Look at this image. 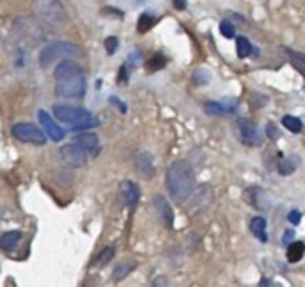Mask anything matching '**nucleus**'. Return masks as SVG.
Returning a JSON list of instances; mask_svg holds the SVG:
<instances>
[{"mask_svg": "<svg viewBox=\"0 0 305 287\" xmlns=\"http://www.w3.org/2000/svg\"><path fill=\"white\" fill-rule=\"evenodd\" d=\"M56 95L68 100H77L86 95V73L77 61H59L54 70Z\"/></svg>", "mask_w": 305, "mask_h": 287, "instance_id": "1", "label": "nucleus"}, {"mask_svg": "<svg viewBox=\"0 0 305 287\" xmlns=\"http://www.w3.org/2000/svg\"><path fill=\"white\" fill-rule=\"evenodd\" d=\"M236 50H238V57L244 59V57H248V56L252 54L253 47H252V43L244 38V36H238V38H236Z\"/></svg>", "mask_w": 305, "mask_h": 287, "instance_id": "22", "label": "nucleus"}, {"mask_svg": "<svg viewBox=\"0 0 305 287\" xmlns=\"http://www.w3.org/2000/svg\"><path fill=\"white\" fill-rule=\"evenodd\" d=\"M116 255V248L115 246H106L104 250H100V253L97 255V259H95V266H98V268H104V266L109 264L113 259H115Z\"/></svg>", "mask_w": 305, "mask_h": 287, "instance_id": "21", "label": "nucleus"}, {"mask_svg": "<svg viewBox=\"0 0 305 287\" xmlns=\"http://www.w3.org/2000/svg\"><path fill=\"white\" fill-rule=\"evenodd\" d=\"M293 157H280L279 159V164H277V168H279V173L280 175H291L298 166V161L297 163H293Z\"/></svg>", "mask_w": 305, "mask_h": 287, "instance_id": "26", "label": "nucleus"}, {"mask_svg": "<svg viewBox=\"0 0 305 287\" xmlns=\"http://www.w3.org/2000/svg\"><path fill=\"white\" fill-rule=\"evenodd\" d=\"M136 170L139 172V175L145 178H152L155 173V164L154 157L150 152H141L136 155Z\"/></svg>", "mask_w": 305, "mask_h": 287, "instance_id": "13", "label": "nucleus"}, {"mask_svg": "<svg viewBox=\"0 0 305 287\" xmlns=\"http://www.w3.org/2000/svg\"><path fill=\"white\" fill-rule=\"evenodd\" d=\"M38 118H40V123H41V128H43V132L47 134L52 141L59 143L64 139L66 130H64L62 127H59L58 121H56L47 111H40V113H38Z\"/></svg>", "mask_w": 305, "mask_h": 287, "instance_id": "9", "label": "nucleus"}, {"mask_svg": "<svg viewBox=\"0 0 305 287\" xmlns=\"http://www.w3.org/2000/svg\"><path fill=\"white\" fill-rule=\"evenodd\" d=\"M164 66H166V57H164L163 54H154V56L146 61V70L150 71V73L163 70Z\"/></svg>", "mask_w": 305, "mask_h": 287, "instance_id": "25", "label": "nucleus"}, {"mask_svg": "<svg viewBox=\"0 0 305 287\" xmlns=\"http://www.w3.org/2000/svg\"><path fill=\"white\" fill-rule=\"evenodd\" d=\"M59 155H61V161L70 168H82L88 164L89 155L86 154V150L82 146H79L75 141L68 143V145H62L61 150H59Z\"/></svg>", "mask_w": 305, "mask_h": 287, "instance_id": "7", "label": "nucleus"}, {"mask_svg": "<svg viewBox=\"0 0 305 287\" xmlns=\"http://www.w3.org/2000/svg\"><path fill=\"white\" fill-rule=\"evenodd\" d=\"M120 198L128 209H134L139 202V198H141V189H139L136 182L123 180L120 184Z\"/></svg>", "mask_w": 305, "mask_h": 287, "instance_id": "10", "label": "nucleus"}, {"mask_svg": "<svg viewBox=\"0 0 305 287\" xmlns=\"http://www.w3.org/2000/svg\"><path fill=\"white\" fill-rule=\"evenodd\" d=\"M54 116L62 121V123L71 125V130L73 132H88L91 128L98 127V119L95 118L88 109H82V107H75V106H66V104H59V106L54 107Z\"/></svg>", "mask_w": 305, "mask_h": 287, "instance_id": "4", "label": "nucleus"}, {"mask_svg": "<svg viewBox=\"0 0 305 287\" xmlns=\"http://www.w3.org/2000/svg\"><path fill=\"white\" fill-rule=\"evenodd\" d=\"M211 200H212L211 187H209V186H202V189L196 191L195 200H193V205H191V211H198V209L207 207Z\"/></svg>", "mask_w": 305, "mask_h": 287, "instance_id": "18", "label": "nucleus"}, {"mask_svg": "<svg viewBox=\"0 0 305 287\" xmlns=\"http://www.w3.org/2000/svg\"><path fill=\"white\" fill-rule=\"evenodd\" d=\"M305 253V244L302 241H297V243H289L288 248V259L289 262H298L304 257Z\"/></svg>", "mask_w": 305, "mask_h": 287, "instance_id": "23", "label": "nucleus"}, {"mask_svg": "<svg viewBox=\"0 0 305 287\" xmlns=\"http://www.w3.org/2000/svg\"><path fill=\"white\" fill-rule=\"evenodd\" d=\"M238 107L236 100H221V102H209L205 104V113L211 116H225L234 113Z\"/></svg>", "mask_w": 305, "mask_h": 287, "instance_id": "14", "label": "nucleus"}, {"mask_svg": "<svg viewBox=\"0 0 305 287\" xmlns=\"http://www.w3.org/2000/svg\"><path fill=\"white\" fill-rule=\"evenodd\" d=\"M137 262L136 261H122L118 262V264L115 266V273H113V280L115 282H122V280H125L128 277V275L132 273L134 270H136Z\"/></svg>", "mask_w": 305, "mask_h": 287, "instance_id": "17", "label": "nucleus"}, {"mask_svg": "<svg viewBox=\"0 0 305 287\" xmlns=\"http://www.w3.org/2000/svg\"><path fill=\"white\" fill-rule=\"evenodd\" d=\"M75 143L79 146H82L86 150V154L89 157H98L102 152V146H100V139L95 132H82L75 137Z\"/></svg>", "mask_w": 305, "mask_h": 287, "instance_id": "11", "label": "nucleus"}, {"mask_svg": "<svg viewBox=\"0 0 305 287\" xmlns=\"http://www.w3.org/2000/svg\"><path fill=\"white\" fill-rule=\"evenodd\" d=\"M11 134L18 141L29 143L34 146H43L47 143V134L43 132V128L36 127L32 123H14L11 128Z\"/></svg>", "mask_w": 305, "mask_h": 287, "instance_id": "6", "label": "nucleus"}, {"mask_svg": "<svg viewBox=\"0 0 305 287\" xmlns=\"http://www.w3.org/2000/svg\"><path fill=\"white\" fill-rule=\"evenodd\" d=\"M80 56H82V50H80L79 45L70 43V41H52V43L45 45L43 49L40 50L38 59H40L41 68H49L58 59H61V61H66V59L75 61Z\"/></svg>", "mask_w": 305, "mask_h": 287, "instance_id": "5", "label": "nucleus"}, {"mask_svg": "<svg viewBox=\"0 0 305 287\" xmlns=\"http://www.w3.org/2000/svg\"><path fill=\"white\" fill-rule=\"evenodd\" d=\"M284 52L288 54V57H289V61H291L293 66L305 75V54L298 52V50H291V49H284Z\"/></svg>", "mask_w": 305, "mask_h": 287, "instance_id": "20", "label": "nucleus"}, {"mask_svg": "<svg viewBox=\"0 0 305 287\" xmlns=\"http://www.w3.org/2000/svg\"><path fill=\"white\" fill-rule=\"evenodd\" d=\"M236 127H238V136L241 139V143H244L248 146H255L261 143V132H259V128H257V125L253 123L252 119H238Z\"/></svg>", "mask_w": 305, "mask_h": 287, "instance_id": "8", "label": "nucleus"}, {"mask_svg": "<svg viewBox=\"0 0 305 287\" xmlns=\"http://www.w3.org/2000/svg\"><path fill=\"white\" fill-rule=\"evenodd\" d=\"M246 200H248V203L255 209L270 207V203L266 200V193L262 189H259V187H250V189L246 191Z\"/></svg>", "mask_w": 305, "mask_h": 287, "instance_id": "16", "label": "nucleus"}, {"mask_svg": "<svg viewBox=\"0 0 305 287\" xmlns=\"http://www.w3.org/2000/svg\"><path fill=\"white\" fill-rule=\"evenodd\" d=\"M282 125L288 128V130H291V132H295V134L302 132V128H304V125H302V121L297 118V116H284Z\"/></svg>", "mask_w": 305, "mask_h": 287, "instance_id": "27", "label": "nucleus"}, {"mask_svg": "<svg viewBox=\"0 0 305 287\" xmlns=\"http://www.w3.org/2000/svg\"><path fill=\"white\" fill-rule=\"evenodd\" d=\"M193 77H195V82H196V84H207L209 79H211L209 71H205V70H198Z\"/></svg>", "mask_w": 305, "mask_h": 287, "instance_id": "30", "label": "nucleus"}, {"mask_svg": "<svg viewBox=\"0 0 305 287\" xmlns=\"http://www.w3.org/2000/svg\"><path fill=\"white\" fill-rule=\"evenodd\" d=\"M173 5L182 11V9H186V0H173Z\"/></svg>", "mask_w": 305, "mask_h": 287, "instance_id": "34", "label": "nucleus"}, {"mask_svg": "<svg viewBox=\"0 0 305 287\" xmlns=\"http://www.w3.org/2000/svg\"><path fill=\"white\" fill-rule=\"evenodd\" d=\"M152 287H170L168 277H164V275H159V277H155L154 282H152Z\"/></svg>", "mask_w": 305, "mask_h": 287, "instance_id": "31", "label": "nucleus"}, {"mask_svg": "<svg viewBox=\"0 0 305 287\" xmlns=\"http://www.w3.org/2000/svg\"><path fill=\"white\" fill-rule=\"evenodd\" d=\"M288 220L291 221L293 225H298V223H300V220H302V218H300V212H298V211H291V212H289Z\"/></svg>", "mask_w": 305, "mask_h": 287, "instance_id": "32", "label": "nucleus"}, {"mask_svg": "<svg viewBox=\"0 0 305 287\" xmlns=\"http://www.w3.org/2000/svg\"><path fill=\"white\" fill-rule=\"evenodd\" d=\"M266 134H268L271 139H277V137H279V134H277V128H275L273 123H268V130H266Z\"/></svg>", "mask_w": 305, "mask_h": 287, "instance_id": "33", "label": "nucleus"}, {"mask_svg": "<svg viewBox=\"0 0 305 287\" xmlns=\"http://www.w3.org/2000/svg\"><path fill=\"white\" fill-rule=\"evenodd\" d=\"M220 32L225 38H234V25L229 22V20H223V22L220 23Z\"/></svg>", "mask_w": 305, "mask_h": 287, "instance_id": "28", "label": "nucleus"}, {"mask_svg": "<svg viewBox=\"0 0 305 287\" xmlns=\"http://www.w3.org/2000/svg\"><path fill=\"white\" fill-rule=\"evenodd\" d=\"M166 187L175 202L184 203L195 191V173L187 161H175L166 170Z\"/></svg>", "mask_w": 305, "mask_h": 287, "instance_id": "2", "label": "nucleus"}, {"mask_svg": "<svg viewBox=\"0 0 305 287\" xmlns=\"http://www.w3.org/2000/svg\"><path fill=\"white\" fill-rule=\"evenodd\" d=\"M22 237L23 235L20 230H7V232H4V234L0 235V248L7 253L14 252L18 248V244L22 243Z\"/></svg>", "mask_w": 305, "mask_h": 287, "instance_id": "15", "label": "nucleus"}, {"mask_svg": "<svg viewBox=\"0 0 305 287\" xmlns=\"http://www.w3.org/2000/svg\"><path fill=\"white\" fill-rule=\"evenodd\" d=\"M154 207H155V211H157L159 220L164 223V227L172 229L173 227V209L168 203V200L164 198V196H161V194H157V196H154Z\"/></svg>", "mask_w": 305, "mask_h": 287, "instance_id": "12", "label": "nucleus"}, {"mask_svg": "<svg viewBox=\"0 0 305 287\" xmlns=\"http://www.w3.org/2000/svg\"><path fill=\"white\" fill-rule=\"evenodd\" d=\"M250 230H252V234L255 235L259 241H262V243H266L268 241V234H266V220L261 216L253 218L252 221H250Z\"/></svg>", "mask_w": 305, "mask_h": 287, "instance_id": "19", "label": "nucleus"}, {"mask_svg": "<svg viewBox=\"0 0 305 287\" xmlns=\"http://www.w3.org/2000/svg\"><path fill=\"white\" fill-rule=\"evenodd\" d=\"M104 45H106V52L109 54V56H113V54L118 50V38H115V36H109V38L104 41Z\"/></svg>", "mask_w": 305, "mask_h": 287, "instance_id": "29", "label": "nucleus"}, {"mask_svg": "<svg viewBox=\"0 0 305 287\" xmlns=\"http://www.w3.org/2000/svg\"><path fill=\"white\" fill-rule=\"evenodd\" d=\"M34 20L47 29H59L66 23L68 14L61 0H34L32 2Z\"/></svg>", "mask_w": 305, "mask_h": 287, "instance_id": "3", "label": "nucleus"}, {"mask_svg": "<svg viewBox=\"0 0 305 287\" xmlns=\"http://www.w3.org/2000/svg\"><path fill=\"white\" fill-rule=\"evenodd\" d=\"M293 235H295V232H293V230H288V232L284 234V243H291Z\"/></svg>", "mask_w": 305, "mask_h": 287, "instance_id": "35", "label": "nucleus"}, {"mask_svg": "<svg viewBox=\"0 0 305 287\" xmlns=\"http://www.w3.org/2000/svg\"><path fill=\"white\" fill-rule=\"evenodd\" d=\"M155 22H157V18L154 16V14L150 13H143L141 16L137 18V32H148L152 29V27L155 25Z\"/></svg>", "mask_w": 305, "mask_h": 287, "instance_id": "24", "label": "nucleus"}]
</instances>
